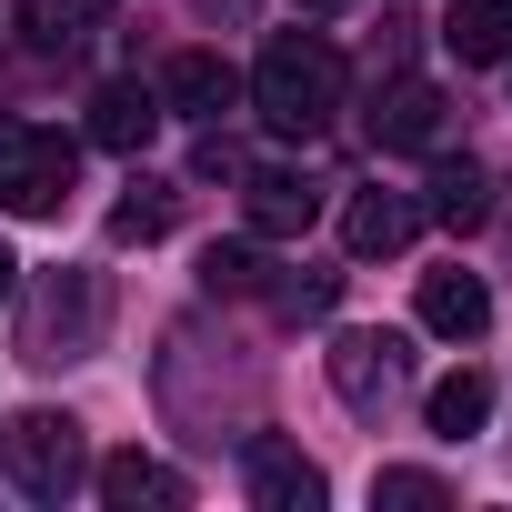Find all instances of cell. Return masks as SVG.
<instances>
[{
	"label": "cell",
	"mask_w": 512,
	"mask_h": 512,
	"mask_svg": "<svg viewBox=\"0 0 512 512\" xmlns=\"http://www.w3.org/2000/svg\"><path fill=\"white\" fill-rule=\"evenodd\" d=\"M312 211H322V191H312L302 171H251V181H241V221L262 231V241H292V231H312Z\"/></svg>",
	"instance_id": "obj_10"
},
{
	"label": "cell",
	"mask_w": 512,
	"mask_h": 512,
	"mask_svg": "<svg viewBox=\"0 0 512 512\" xmlns=\"http://www.w3.org/2000/svg\"><path fill=\"white\" fill-rule=\"evenodd\" d=\"M91 492H101L111 512H181V502H191V482H181L171 462H151V452H111V462H91Z\"/></svg>",
	"instance_id": "obj_9"
},
{
	"label": "cell",
	"mask_w": 512,
	"mask_h": 512,
	"mask_svg": "<svg viewBox=\"0 0 512 512\" xmlns=\"http://www.w3.org/2000/svg\"><path fill=\"white\" fill-rule=\"evenodd\" d=\"M422 231V211L402 201V191H352V211H342V241H352V262H392V251Z\"/></svg>",
	"instance_id": "obj_11"
},
{
	"label": "cell",
	"mask_w": 512,
	"mask_h": 512,
	"mask_svg": "<svg viewBox=\"0 0 512 512\" xmlns=\"http://www.w3.org/2000/svg\"><path fill=\"white\" fill-rule=\"evenodd\" d=\"M0 452H11V482H21L31 502H71V492L91 482V442H81L71 412H21L11 432H0Z\"/></svg>",
	"instance_id": "obj_4"
},
{
	"label": "cell",
	"mask_w": 512,
	"mask_h": 512,
	"mask_svg": "<svg viewBox=\"0 0 512 512\" xmlns=\"http://www.w3.org/2000/svg\"><path fill=\"white\" fill-rule=\"evenodd\" d=\"M422 332L482 342V332H492V292H482L472 272H422Z\"/></svg>",
	"instance_id": "obj_13"
},
{
	"label": "cell",
	"mask_w": 512,
	"mask_h": 512,
	"mask_svg": "<svg viewBox=\"0 0 512 512\" xmlns=\"http://www.w3.org/2000/svg\"><path fill=\"white\" fill-rule=\"evenodd\" d=\"M101 312H111V292L91 272H51L31 292V312H21V352L31 362H91L101 352Z\"/></svg>",
	"instance_id": "obj_3"
},
{
	"label": "cell",
	"mask_w": 512,
	"mask_h": 512,
	"mask_svg": "<svg viewBox=\"0 0 512 512\" xmlns=\"http://www.w3.org/2000/svg\"><path fill=\"white\" fill-rule=\"evenodd\" d=\"M191 11H211V21H251V0H191Z\"/></svg>",
	"instance_id": "obj_22"
},
{
	"label": "cell",
	"mask_w": 512,
	"mask_h": 512,
	"mask_svg": "<svg viewBox=\"0 0 512 512\" xmlns=\"http://www.w3.org/2000/svg\"><path fill=\"white\" fill-rule=\"evenodd\" d=\"M322 372H332V392L372 422L402 382H412V342L402 332H332V352H322Z\"/></svg>",
	"instance_id": "obj_5"
},
{
	"label": "cell",
	"mask_w": 512,
	"mask_h": 512,
	"mask_svg": "<svg viewBox=\"0 0 512 512\" xmlns=\"http://www.w3.org/2000/svg\"><path fill=\"white\" fill-rule=\"evenodd\" d=\"M422 211H432L442 231H482V221H492V171H482V161H442Z\"/></svg>",
	"instance_id": "obj_16"
},
{
	"label": "cell",
	"mask_w": 512,
	"mask_h": 512,
	"mask_svg": "<svg viewBox=\"0 0 512 512\" xmlns=\"http://www.w3.org/2000/svg\"><path fill=\"white\" fill-rule=\"evenodd\" d=\"M442 51H452L462 71H492V61H512V11H502V0H452Z\"/></svg>",
	"instance_id": "obj_14"
},
{
	"label": "cell",
	"mask_w": 512,
	"mask_h": 512,
	"mask_svg": "<svg viewBox=\"0 0 512 512\" xmlns=\"http://www.w3.org/2000/svg\"><path fill=\"white\" fill-rule=\"evenodd\" d=\"M151 131H161V91L151 81H101L91 91V141L101 151H141Z\"/></svg>",
	"instance_id": "obj_12"
},
{
	"label": "cell",
	"mask_w": 512,
	"mask_h": 512,
	"mask_svg": "<svg viewBox=\"0 0 512 512\" xmlns=\"http://www.w3.org/2000/svg\"><path fill=\"white\" fill-rule=\"evenodd\" d=\"M272 302H282V312H332V272H312V282H272Z\"/></svg>",
	"instance_id": "obj_21"
},
{
	"label": "cell",
	"mask_w": 512,
	"mask_h": 512,
	"mask_svg": "<svg viewBox=\"0 0 512 512\" xmlns=\"http://www.w3.org/2000/svg\"><path fill=\"white\" fill-rule=\"evenodd\" d=\"M251 111H262L282 141H312L342 111V51L322 31H282L262 61H251Z\"/></svg>",
	"instance_id": "obj_1"
},
{
	"label": "cell",
	"mask_w": 512,
	"mask_h": 512,
	"mask_svg": "<svg viewBox=\"0 0 512 512\" xmlns=\"http://www.w3.org/2000/svg\"><path fill=\"white\" fill-rule=\"evenodd\" d=\"M201 282H211V292H272V272H262V251H251V241H211V251H201Z\"/></svg>",
	"instance_id": "obj_18"
},
{
	"label": "cell",
	"mask_w": 512,
	"mask_h": 512,
	"mask_svg": "<svg viewBox=\"0 0 512 512\" xmlns=\"http://www.w3.org/2000/svg\"><path fill=\"white\" fill-rule=\"evenodd\" d=\"M362 131H372V151H432V141H442V91L412 81V71H392V81L372 91Z\"/></svg>",
	"instance_id": "obj_7"
},
{
	"label": "cell",
	"mask_w": 512,
	"mask_h": 512,
	"mask_svg": "<svg viewBox=\"0 0 512 512\" xmlns=\"http://www.w3.org/2000/svg\"><path fill=\"white\" fill-rule=\"evenodd\" d=\"M111 21V0H31V31L41 41H81V31H101Z\"/></svg>",
	"instance_id": "obj_20"
},
{
	"label": "cell",
	"mask_w": 512,
	"mask_h": 512,
	"mask_svg": "<svg viewBox=\"0 0 512 512\" xmlns=\"http://www.w3.org/2000/svg\"><path fill=\"white\" fill-rule=\"evenodd\" d=\"M171 211H181V201H171V181H131V191H121V211H111V241H161V231H171Z\"/></svg>",
	"instance_id": "obj_17"
},
{
	"label": "cell",
	"mask_w": 512,
	"mask_h": 512,
	"mask_svg": "<svg viewBox=\"0 0 512 512\" xmlns=\"http://www.w3.org/2000/svg\"><path fill=\"white\" fill-rule=\"evenodd\" d=\"M151 91H161V121H171V111H181V121H221V111L241 101V71H231L221 51H171Z\"/></svg>",
	"instance_id": "obj_8"
},
{
	"label": "cell",
	"mask_w": 512,
	"mask_h": 512,
	"mask_svg": "<svg viewBox=\"0 0 512 512\" xmlns=\"http://www.w3.org/2000/svg\"><path fill=\"white\" fill-rule=\"evenodd\" d=\"M241 482H251V502H262V512H322V502H332L322 462H312L302 442H282V432H251V452H241Z\"/></svg>",
	"instance_id": "obj_6"
},
{
	"label": "cell",
	"mask_w": 512,
	"mask_h": 512,
	"mask_svg": "<svg viewBox=\"0 0 512 512\" xmlns=\"http://www.w3.org/2000/svg\"><path fill=\"white\" fill-rule=\"evenodd\" d=\"M372 502H382V512H442L452 482H442V472H372Z\"/></svg>",
	"instance_id": "obj_19"
},
{
	"label": "cell",
	"mask_w": 512,
	"mask_h": 512,
	"mask_svg": "<svg viewBox=\"0 0 512 512\" xmlns=\"http://www.w3.org/2000/svg\"><path fill=\"white\" fill-rule=\"evenodd\" d=\"M422 422H432L442 442L482 432V422H492V372H472V362H462V372H442V382L422 392Z\"/></svg>",
	"instance_id": "obj_15"
},
{
	"label": "cell",
	"mask_w": 512,
	"mask_h": 512,
	"mask_svg": "<svg viewBox=\"0 0 512 512\" xmlns=\"http://www.w3.org/2000/svg\"><path fill=\"white\" fill-rule=\"evenodd\" d=\"M71 171H81V141H71V131L0 111V211H11V221L61 211V201H71Z\"/></svg>",
	"instance_id": "obj_2"
},
{
	"label": "cell",
	"mask_w": 512,
	"mask_h": 512,
	"mask_svg": "<svg viewBox=\"0 0 512 512\" xmlns=\"http://www.w3.org/2000/svg\"><path fill=\"white\" fill-rule=\"evenodd\" d=\"M292 11H302V21H332V11H352V0H292Z\"/></svg>",
	"instance_id": "obj_24"
},
{
	"label": "cell",
	"mask_w": 512,
	"mask_h": 512,
	"mask_svg": "<svg viewBox=\"0 0 512 512\" xmlns=\"http://www.w3.org/2000/svg\"><path fill=\"white\" fill-rule=\"evenodd\" d=\"M21 292V262H11V241H0V302H11Z\"/></svg>",
	"instance_id": "obj_23"
}]
</instances>
